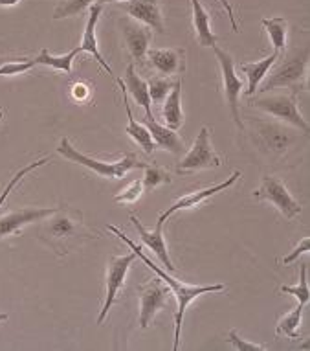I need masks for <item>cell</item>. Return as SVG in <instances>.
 <instances>
[{
	"label": "cell",
	"mask_w": 310,
	"mask_h": 351,
	"mask_svg": "<svg viewBox=\"0 0 310 351\" xmlns=\"http://www.w3.org/2000/svg\"><path fill=\"white\" fill-rule=\"evenodd\" d=\"M39 234L40 241H44L59 256L70 254L83 243L90 241L94 234L85 223V217L75 208H57L52 215L40 219Z\"/></svg>",
	"instance_id": "1"
},
{
	"label": "cell",
	"mask_w": 310,
	"mask_h": 351,
	"mask_svg": "<svg viewBox=\"0 0 310 351\" xmlns=\"http://www.w3.org/2000/svg\"><path fill=\"white\" fill-rule=\"evenodd\" d=\"M109 230L114 232L116 236L120 237L121 241L125 243V245H129L132 252L136 254V258L142 259L145 265L149 267L151 271L155 272L156 276L160 278L162 282H166L167 287H171L172 294H175V298H177V304H179L177 305V313H175V344H172V350L177 351L180 346V331H182V320H184V313H185V309H188V305H190L195 298L202 296V294L224 291L226 287L222 285V283H215V285H185V283L179 282V280H175V278L169 276V274H167L166 271H162L158 265H155V263H153V261H151V259L147 258L144 252H142V247L134 245V243H132L131 239H129V237L123 234V232L118 230L116 226H109Z\"/></svg>",
	"instance_id": "2"
},
{
	"label": "cell",
	"mask_w": 310,
	"mask_h": 351,
	"mask_svg": "<svg viewBox=\"0 0 310 351\" xmlns=\"http://www.w3.org/2000/svg\"><path fill=\"white\" fill-rule=\"evenodd\" d=\"M59 155H63L66 160H72L75 164H79V166H85L88 169H92L96 175L99 177H107V179H123L127 173L131 171V169H144L147 164L138 160V156L131 153V151H127L125 155L121 156L120 160L116 162H103V160H96L92 156L85 155V153H81L79 149H75L74 145L70 144L68 138L61 140V144L57 147Z\"/></svg>",
	"instance_id": "3"
},
{
	"label": "cell",
	"mask_w": 310,
	"mask_h": 351,
	"mask_svg": "<svg viewBox=\"0 0 310 351\" xmlns=\"http://www.w3.org/2000/svg\"><path fill=\"white\" fill-rule=\"evenodd\" d=\"M307 64H309V48L296 50L292 56H288L287 61H283L276 66L264 81H261V93H268L279 86H288L292 88L294 94H298L305 85L307 80Z\"/></svg>",
	"instance_id": "4"
},
{
	"label": "cell",
	"mask_w": 310,
	"mask_h": 351,
	"mask_svg": "<svg viewBox=\"0 0 310 351\" xmlns=\"http://www.w3.org/2000/svg\"><path fill=\"white\" fill-rule=\"evenodd\" d=\"M222 160L215 153L211 142H209V129L202 127L201 133L196 134V140L190 153L179 162L177 173L179 175H188V173L201 171V169H211V167H220Z\"/></svg>",
	"instance_id": "5"
},
{
	"label": "cell",
	"mask_w": 310,
	"mask_h": 351,
	"mask_svg": "<svg viewBox=\"0 0 310 351\" xmlns=\"http://www.w3.org/2000/svg\"><path fill=\"white\" fill-rule=\"evenodd\" d=\"M211 50L215 52V56H217L218 66H220L222 85H224V96L228 105H230L231 118L235 121V125L242 131V129H244V123H242L241 112H239V98H241L242 93V80H239L235 74V61L231 58V53H228L226 50H220L217 45H215Z\"/></svg>",
	"instance_id": "6"
},
{
	"label": "cell",
	"mask_w": 310,
	"mask_h": 351,
	"mask_svg": "<svg viewBox=\"0 0 310 351\" xmlns=\"http://www.w3.org/2000/svg\"><path fill=\"white\" fill-rule=\"evenodd\" d=\"M253 197L257 201H268L279 210L285 219H294L298 217L301 213V206L299 202L290 195V191L287 190V186L283 184L281 180L274 177V175H264L261 188L253 191Z\"/></svg>",
	"instance_id": "7"
},
{
	"label": "cell",
	"mask_w": 310,
	"mask_h": 351,
	"mask_svg": "<svg viewBox=\"0 0 310 351\" xmlns=\"http://www.w3.org/2000/svg\"><path fill=\"white\" fill-rule=\"evenodd\" d=\"M136 259V254H125V256H112L109 259V269H107V293H105V304L103 309L99 313L98 324L101 326L103 320L109 315L110 307L114 305L116 296L120 293V289L125 285L127 272L131 269L132 261Z\"/></svg>",
	"instance_id": "8"
},
{
	"label": "cell",
	"mask_w": 310,
	"mask_h": 351,
	"mask_svg": "<svg viewBox=\"0 0 310 351\" xmlns=\"http://www.w3.org/2000/svg\"><path fill=\"white\" fill-rule=\"evenodd\" d=\"M253 105L257 109L268 112V114L276 116L279 120L292 123L298 129H301L305 134H309V121L305 120L301 112H299L298 104H296V96H270V98L255 99Z\"/></svg>",
	"instance_id": "9"
},
{
	"label": "cell",
	"mask_w": 310,
	"mask_h": 351,
	"mask_svg": "<svg viewBox=\"0 0 310 351\" xmlns=\"http://www.w3.org/2000/svg\"><path fill=\"white\" fill-rule=\"evenodd\" d=\"M140 294V328L147 329L156 313L169 305L167 302V289L164 287L162 280L142 283L138 287Z\"/></svg>",
	"instance_id": "10"
},
{
	"label": "cell",
	"mask_w": 310,
	"mask_h": 351,
	"mask_svg": "<svg viewBox=\"0 0 310 351\" xmlns=\"http://www.w3.org/2000/svg\"><path fill=\"white\" fill-rule=\"evenodd\" d=\"M57 208H21V210H15V212L4 213L0 215V237L12 236V234H17L21 232L26 225H31V223H39L40 219L52 215Z\"/></svg>",
	"instance_id": "11"
},
{
	"label": "cell",
	"mask_w": 310,
	"mask_h": 351,
	"mask_svg": "<svg viewBox=\"0 0 310 351\" xmlns=\"http://www.w3.org/2000/svg\"><path fill=\"white\" fill-rule=\"evenodd\" d=\"M145 58L162 75H180L185 70V50L182 48H149Z\"/></svg>",
	"instance_id": "12"
},
{
	"label": "cell",
	"mask_w": 310,
	"mask_h": 351,
	"mask_svg": "<svg viewBox=\"0 0 310 351\" xmlns=\"http://www.w3.org/2000/svg\"><path fill=\"white\" fill-rule=\"evenodd\" d=\"M239 179H241V171H235L233 175H231L230 179L226 180V182H220V184L211 186V188H204V190L193 191V193H188V195L180 197L179 201L172 202L171 208H167L166 212L162 213L160 217H158V223H156V226H162V228H164V223H166L167 219L171 217L172 213L180 212V210H185V208H193V206H196V204H201L202 201H206L207 197H211V195H215V193H220V191H224V190H228V188H231V186L235 184Z\"/></svg>",
	"instance_id": "13"
},
{
	"label": "cell",
	"mask_w": 310,
	"mask_h": 351,
	"mask_svg": "<svg viewBox=\"0 0 310 351\" xmlns=\"http://www.w3.org/2000/svg\"><path fill=\"white\" fill-rule=\"evenodd\" d=\"M120 28L131 58L134 61H142L145 58L147 50H149L151 39H153L151 29L147 26H142L140 23H134V19L127 17L120 21Z\"/></svg>",
	"instance_id": "14"
},
{
	"label": "cell",
	"mask_w": 310,
	"mask_h": 351,
	"mask_svg": "<svg viewBox=\"0 0 310 351\" xmlns=\"http://www.w3.org/2000/svg\"><path fill=\"white\" fill-rule=\"evenodd\" d=\"M121 10L125 13H129L131 19L145 24L147 28L155 29L158 34H164V32H166L158 0H127L125 4L121 6Z\"/></svg>",
	"instance_id": "15"
},
{
	"label": "cell",
	"mask_w": 310,
	"mask_h": 351,
	"mask_svg": "<svg viewBox=\"0 0 310 351\" xmlns=\"http://www.w3.org/2000/svg\"><path fill=\"white\" fill-rule=\"evenodd\" d=\"M101 12H103V6H101V4H94V6H90V15H88V21H86L85 34H83V40H81L79 50L81 52H88L90 56H94V59L98 61L99 66H101L105 72H109L110 77L116 81L118 80V75L114 74V70L110 69V64L103 59V56H101V52H99L98 48V39H96V26H98Z\"/></svg>",
	"instance_id": "16"
},
{
	"label": "cell",
	"mask_w": 310,
	"mask_h": 351,
	"mask_svg": "<svg viewBox=\"0 0 310 351\" xmlns=\"http://www.w3.org/2000/svg\"><path fill=\"white\" fill-rule=\"evenodd\" d=\"M255 134H257L259 145L263 149L277 153V155L285 153L294 142L292 134L288 133L287 129L276 125V123H259Z\"/></svg>",
	"instance_id": "17"
},
{
	"label": "cell",
	"mask_w": 310,
	"mask_h": 351,
	"mask_svg": "<svg viewBox=\"0 0 310 351\" xmlns=\"http://www.w3.org/2000/svg\"><path fill=\"white\" fill-rule=\"evenodd\" d=\"M131 223L134 225V228H136V232L140 234V237H142L144 245H147V247L156 254V258L160 259L167 271H175V265H172L171 258H169V254H167V245L166 239H164V234H162V226H156L155 230H147V228L142 225V221H140L138 217H134V215L131 217Z\"/></svg>",
	"instance_id": "18"
},
{
	"label": "cell",
	"mask_w": 310,
	"mask_h": 351,
	"mask_svg": "<svg viewBox=\"0 0 310 351\" xmlns=\"http://www.w3.org/2000/svg\"><path fill=\"white\" fill-rule=\"evenodd\" d=\"M144 125L147 127V131L153 136V142H155L156 147L171 151L172 155H180L184 151V140L180 138L177 131H172V129L166 125H160L155 120V116H145Z\"/></svg>",
	"instance_id": "19"
},
{
	"label": "cell",
	"mask_w": 310,
	"mask_h": 351,
	"mask_svg": "<svg viewBox=\"0 0 310 351\" xmlns=\"http://www.w3.org/2000/svg\"><path fill=\"white\" fill-rule=\"evenodd\" d=\"M116 83L120 85L121 93H123V107H125L127 110V118H129V125L125 127V134H129L136 144L142 147V149L147 153V155H153L156 149L155 142H153V136H151V133L147 131V127L142 125V123H138V121L134 120V116H132V110H131V105H129V98H127V93H125V86H123V81L118 77L116 80Z\"/></svg>",
	"instance_id": "20"
},
{
	"label": "cell",
	"mask_w": 310,
	"mask_h": 351,
	"mask_svg": "<svg viewBox=\"0 0 310 351\" xmlns=\"http://www.w3.org/2000/svg\"><path fill=\"white\" fill-rule=\"evenodd\" d=\"M121 81H123V86H125V93L131 94L136 104L142 105V109L145 110V116H153V110H151L153 101H151L149 96V86H147V81H144L136 74L134 64L127 66V72Z\"/></svg>",
	"instance_id": "21"
},
{
	"label": "cell",
	"mask_w": 310,
	"mask_h": 351,
	"mask_svg": "<svg viewBox=\"0 0 310 351\" xmlns=\"http://www.w3.org/2000/svg\"><path fill=\"white\" fill-rule=\"evenodd\" d=\"M191 8H193V26L196 32V40L201 47L213 48L218 43V35L211 29L209 24V13L204 10L201 0H191Z\"/></svg>",
	"instance_id": "22"
},
{
	"label": "cell",
	"mask_w": 310,
	"mask_h": 351,
	"mask_svg": "<svg viewBox=\"0 0 310 351\" xmlns=\"http://www.w3.org/2000/svg\"><path fill=\"white\" fill-rule=\"evenodd\" d=\"M277 58H279V53L277 52H272L268 58L261 59V61H253V63H242L239 64V69L246 74L248 77V90H246V96H250L252 98L253 94H255V90L259 88V85H261V81L266 77V74H268V70L274 66V63L277 61Z\"/></svg>",
	"instance_id": "23"
},
{
	"label": "cell",
	"mask_w": 310,
	"mask_h": 351,
	"mask_svg": "<svg viewBox=\"0 0 310 351\" xmlns=\"http://www.w3.org/2000/svg\"><path fill=\"white\" fill-rule=\"evenodd\" d=\"M180 93H182V81L177 80L171 93L167 94L164 110H162L166 127H169L172 131H177V129L184 125V114H182V107H180Z\"/></svg>",
	"instance_id": "24"
},
{
	"label": "cell",
	"mask_w": 310,
	"mask_h": 351,
	"mask_svg": "<svg viewBox=\"0 0 310 351\" xmlns=\"http://www.w3.org/2000/svg\"><path fill=\"white\" fill-rule=\"evenodd\" d=\"M81 53L79 47H75L74 50H70L66 56H52L48 50H40V53L34 59L35 64H44V66H50V69L61 70V72H66L70 74L72 72V64H74V59Z\"/></svg>",
	"instance_id": "25"
},
{
	"label": "cell",
	"mask_w": 310,
	"mask_h": 351,
	"mask_svg": "<svg viewBox=\"0 0 310 351\" xmlns=\"http://www.w3.org/2000/svg\"><path fill=\"white\" fill-rule=\"evenodd\" d=\"M266 32H268V37H270L272 45H274V52L281 53L287 47V28L288 24L283 17H274V19H263L261 21Z\"/></svg>",
	"instance_id": "26"
},
{
	"label": "cell",
	"mask_w": 310,
	"mask_h": 351,
	"mask_svg": "<svg viewBox=\"0 0 310 351\" xmlns=\"http://www.w3.org/2000/svg\"><path fill=\"white\" fill-rule=\"evenodd\" d=\"M303 307H305V304H301V302H299L298 307H296L292 313H288V315H285V317L279 318V322H277V328H276V333L285 335V337H288V339H299L298 326H299V322H301Z\"/></svg>",
	"instance_id": "27"
},
{
	"label": "cell",
	"mask_w": 310,
	"mask_h": 351,
	"mask_svg": "<svg viewBox=\"0 0 310 351\" xmlns=\"http://www.w3.org/2000/svg\"><path fill=\"white\" fill-rule=\"evenodd\" d=\"M144 179H142V184H144V190H153V188H158L160 184H169L171 182V177L169 173L164 169V167L156 166V164H147L144 167Z\"/></svg>",
	"instance_id": "28"
},
{
	"label": "cell",
	"mask_w": 310,
	"mask_h": 351,
	"mask_svg": "<svg viewBox=\"0 0 310 351\" xmlns=\"http://www.w3.org/2000/svg\"><path fill=\"white\" fill-rule=\"evenodd\" d=\"M94 0H61L53 12V19H66V17H75L86 10V8L92 6Z\"/></svg>",
	"instance_id": "29"
},
{
	"label": "cell",
	"mask_w": 310,
	"mask_h": 351,
	"mask_svg": "<svg viewBox=\"0 0 310 351\" xmlns=\"http://www.w3.org/2000/svg\"><path fill=\"white\" fill-rule=\"evenodd\" d=\"M307 263H303V265H299V272H301V276H299V283L298 285H283L279 291H281L283 294H292V296H296L298 298V302H301V304H309V298H310V291H309V278H307Z\"/></svg>",
	"instance_id": "30"
},
{
	"label": "cell",
	"mask_w": 310,
	"mask_h": 351,
	"mask_svg": "<svg viewBox=\"0 0 310 351\" xmlns=\"http://www.w3.org/2000/svg\"><path fill=\"white\" fill-rule=\"evenodd\" d=\"M48 162H50V156H42V158H39V160L31 162V164H28V166L23 167V169H18V171L13 175V179L10 180V184L6 186V190L2 191V195H0V206H2V202L6 201V197L10 195V191H12L13 188H15V186H17L18 182H21V180H23L26 175H28V173H31L34 169H37V167L44 166V164H48Z\"/></svg>",
	"instance_id": "31"
},
{
	"label": "cell",
	"mask_w": 310,
	"mask_h": 351,
	"mask_svg": "<svg viewBox=\"0 0 310 351\" xmlns=\"http://www.w3.org/2000/svg\"><path fill=\"white\" fill-rule=\"evenodd\" d=\"M147 86H149L151 101L160 104V101H164L167 98V94L171 93V88L175 86V81H169L166 77H153L147 83Z\"/></svg>",
	"instance_id": "32"
},
{
	"label": "cell",
	"mask_w": 310,
	"mask_h": 351,
	"mask_svg": "<svg viewBox=\"0 0 310 351\" xmlns=\"http://www.w3.org/2000/svg\"><path fill=\"white\" fill-rule=\"evenodd\" d=\"M35 66V61H29L26 58H17L13 61H8L0 66V75H15V74H24Z\"/></svg>",
	"instance_id": "33"
},
{
	"label": "cell",
	"mask_w": 310,
	"mask_h": 351,
	"mask_svg": "<svg viewBox=\"0 0 310 351\" xmlns=\"http://www.w3.org/2000/svg\"><path fill=\"white\" fill-rule=\"evenodd\" d=\"M144 193V184H142V180H132L129 188L125 191H121L118 195L114 197L116 202H136Z\"/></svg>",
	"instance_id": "34"
},
{
	"label": "cell",
	"mask_w": 310,
	"mask_h": 351,
	"mask_svg": "<svg viewBox=\"0 0 310 351\" xmlns=\"http://www.w3.org/2000/svg\"><path fill=\"white\" fill-rule=\"evenodd\" d=\"M228 342H231V344L235 346L237 350H241V351H266L268 350L266 346L253 344V342H248V340L241 339L235 329H230V333H228Z\"/></svg>",
	"instance_id": "35"
},
{
	"label": "cell",
	"mask_w": 310,
	"mask_h": 351,
	"mask_svg": "<svg viewBox=\"0 0 310 351\" xmlns=\"http://www.w3.org/2000/svg\"><path fill=\"white\" fill-rule=\"evenodd\" d=\"M309 248H310L309 237H303L298 247L294 248L292 252L288 254V256H285V259H283V263H285V265H288V263H292V261H296V259H298L299 256H301V254L309 252Z\"/></svg>",
	"instance_id": "36"
},
{
	"label": "cell",
	"mask_w": 310,
	"mask_h": 351,
	"mask_svg": "<svg viewBox=\"0 0 310 351\" xmlns=\"http://www.w3.org/2000/svg\"><path fill=\"white\" fill-rule=\"evenodd\" d=\"M72 94H74L75 99H86L88 98V94H90V90H88V86H85L83 83H75L74 88H72Z\"/></svg>",
	"instance_id": "37"
},
{
	"label": "cell",
	"mask_w": 310,
	"mask_h": 351,
	"mask_svg": "<svg viewBox=\"0 0 310 351\" xmlns=\"http://www.w3.org/2000/svg\"><path fill=\"white\" fill-rule=\"evenodd\" d=\"M222 6L226 8V12H228V17H230L231 21V28H233V32H237L239 29V26H237V19H235V13H233V8H231V4L228 2V0H218Z\"/></svg>",
	"instance_id": "38"
},
{
	"label": "cell",
	"mask_w": 310,
	"mask_h": 351,
	"mask_svg": "<svg viewBox=\"0 0 310 351\" xmlns=\"http://www.w3.org/2000/svg\"><path fill=\"white\" fill-rule=\"evenodd\" d=\"M18 0H0V6H15Z\"/></svg>",
	"instance_id": "39"
},
{
	"label": "cell",
	"mask_w": 310,
	"mask_h": 351,
	"mask_svg": "<svg viewBox=\"0 0 310 351\" xmlns=\"http://www.w3.org/2000/svg\"><path fill=\"white\" fill-rule=\"evenodd\" d=\"M13 59H17V58H0V66L4 63H8V61H13Z\"/></svg>",
	"instance_id": "40"
},
{
	"label": "cell",
	"mask_w": 310,
	"mask_h": 351,
	"mask_svg": "<svg viewBox=\"0 0 310 351\" xmlns=\"http://www.w3.org/2000/svg\"><path fill=\"white\" fill-rule=\"evenodd\" d=\"M109 2H121V0H98V4H101V6H103V4H109Z\"/></svg>",
	"instance_id": "41"
},
{
	"label": "cell",
	"mask_w": 310,
	"mask_h": 351,
	"mask_svg": "<svg viewBox=\"0 0 310 351\" xmlns=\"http://www.w3.org/2000/svg\"><path fill=\"white\" fill-rule=\"evenodd\" d=\"M4 320H8V315L6 313H0V322H4Z\"/></svg>",
	"instance_id": "42"
},
{
	"label": "cell",
	"mask_w": 310,
	"mask_h": 351,
	"mask_svg": "<svg viewBox=\"0 0 310 351\" xmlns=\"http://www.w3.org/2000/svg\"><path fill=\"white\" fill-rule=\"evenodd\" d=\"M2 118H4V110L0 109V120H2Z\"/></svg>",
	"instance_id": "43"
}]
</instances>
